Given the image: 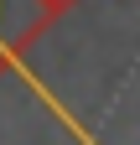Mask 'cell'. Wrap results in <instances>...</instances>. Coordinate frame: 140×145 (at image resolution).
<instances>
[{
	"mask_svg": "<svg viewBox=\"0 0 140 145\" xmlns=\"http://www.w3.org/2000/svg\"><path fill=\"white\" fill-rule=\"evenodd\" d=\"M47 26H52L47 0H0V78L16 72V62Z\"/></svg>",
	"mask_w": 140,
	"mask_h": 145,
	"instance_id": "cell-1",
	"label": "cell"
},
{
	"mask_svg": "<svg viewBox=\"0 0 140 145\" xmlns=\"http://www.w3.org/2000/svg\"><path fill=\"white\" fill-rule=\"evenodd\" d=\"M73 5H78V0H47V10H52V21H57L62 10H73Z\"/></svg>",
	"mask_w": 140,
	"mask_h": 145,
	"instance_id": "cell-2",
	"label": "cell"
}]
</instances>
